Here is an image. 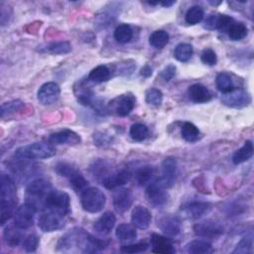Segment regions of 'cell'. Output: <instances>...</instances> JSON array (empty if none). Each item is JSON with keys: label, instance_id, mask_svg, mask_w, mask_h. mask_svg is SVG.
<instances>
[{"label": "cell", "instance_id": "obj_34", "mask_svg": "<svg viewBox=\"0 0 254 254\" xmlns=\"http://www.w3.org/2000/svg\"><path fill=\"white\" fill-rule=\"evenodd\" d=\"M154 174H155V171H154L153 167L145 166V167L140 168L136 172L135 178H136V181H137L138 185L145 186L146 184H148L152 180Z\"/></svg>", "mask_w": 254, "mask_h": 254}, {"label": "cell", "instance_id": "obj_24", "mask_svg": "<svg viewBox=\"0 0 254 254\" xmlns=\"http://www.w3.org/2000/svg\"><path fill=\"white\" fill-rule=\"evenodd\" d=\"M186 250L188 253H190V254H208L213 252L211 244L200 239H196L189 242L186 245Z\"/></svg>", "mask_w": 254, "mask_h": 254}, {"label": "cell", "instance_id": "obj_30", "mask_svg": "<svg viewBox=\"0 0 254 254\" xmlns=\"http://www.w3.org/2000/svg\"><path fill=\"white\" fill-rule=\"evenodd\" d=\"M133 37L132 28L127 24H120L114 31V38L118 43H128Z\"/></svg>", "mask_w": 254, "mask_h": 254}, {"label": "cell", "instance_id": "obj_40", "mask_svg": "<svg viewBox=\"0 0 254 254\" xmlns=\"http://www.w3.org/2000/svg\"><path fill=\"white\" fill-rule=\"evenodd\" d=\"M70 186L72 187V189L76 191H83L86 187H87V181L83 178V176L77 171L76 173H74L70 178H68Z\"/></svg>", "mask_w": 254, "mask_h": 254}, {"label": "cell", "instance_id": "obj_19", "mask_svg": "<svg viewBox=\"0 0 254 254\" xmlns=\"http://www.w3.org/2000/svg\"><path fill=\"white\" fill-rule=\"evenodd\" d=\"M49 141L51 144L62 145V144H78L80 142V137L75 132L64 129L56 133H53L49 137Z\"/></svg>", "mask_w": 254, "mask_h": 254}, {"label": "cell", "instance_id": "obj_26", "mask_svg": "<svg viewBox=\"0 0 254 254\" xmlns=\"http://www.w3.org/2000/svg\"><path fill=\"white\" fill-rule=\"evenodd\" d=\"M110 69L106 65H97L94 67L88 74L87 79L93 83H101L109 79L110 77Z\"/></svg>", "mask_w": 254, "mask_h": 254}, {"label": "cell", "instance_id": "obj_33", "mask_svg": "<svg viewBox=\"0 0 254 254\" xmlns=\"http://www.w3.org/2000/svg\"><path fill=\"white\" fill-rule=\"evenodd\" d=\"M192 56V47L190 44L182 43L179 44L174 52V57L180 62H188Z\"/></svg>", "mask_w": 254, "mask_h": 254}, {"label": "cell", "instance_id": "obj_39", "mask_svg": "<svg viewBox=\"0 0 254 254\" xmlns=\"http://www.w3.org/2000/svg\"><path fill=\"white\" fill-rule=\"evenodd\" d=\"M24 106V103L21 100H12L5 102L1 105V117L4 118L6 115H10L20 110Z\"/></svg>", "mask_w": 254, "mask_h": 254}, {"label": "cell", "instance_id": "obj_6", "mask_svg": "<svg viewBox=\"0 0 254 254\" xmlns=\"http://www.w3.org/2000/svg\"><path fill=\"white\" fill-rule=\"evenodd\" d=\"M65 215L44 208L38 218V225L44 232H52L63 228L65 224Z\"/></svg>", "mask_w": 254, "mask_h": 254}, {"label": "cell", "instance_id": "obj_5", "mask_svg": "<svg viewBox=\"0 0 254 254\" xmlns=\"http://www.w3.org/2000/svg\"><path fill=\"white\" fill-rule=\"evenodd\" d=\"M69 195L59 190H51L45 199L44 208L66 215L69 212ZM43 208V209H44Z\"/></svg>", "mask_w": 254, "mask_h": 254}, {"label": "cell", "instance_id": "obj_37", "mask_svg": "<svg viewBox=\"0 0 254 254\" xmlns=\"http://www.w3.org/2000/svg\"><path fill=\"white\" fill-rule=\"evenodd\" d=\"M204 12L202 7L200 6H192L191 8H190L186 14V22L190 25H195L197 23H199L202 18H203Z\"/></svg>", "mask_w": 254, "mask_h": 254}, {"label": "cell", "instance_id": "obj_41", "mask_svg": "<svg viewBox=\"0 0 254 254\" xmlns=\"http://www.w3.org/2000/svg\"><path fill=\"white\" fill-rule=\"evenodd\" d=\"M234 23L233 18L227 15H218L216 16V22H215V29L219 30L220 32H228L229 28Z\"/></svg>", "mask_w": 254, "mask_h": 254}, {"label": "cell", "instance_id": "obj_20", "mask_svg": "<svg viewBox=\"0 0 254 254\" xmlns=\"http://www.w3.org/2000/svg\"><path fill=\"white\" fill-rule=\"evenodd\" d=\"M115 222V215L112 212L107 211L97 218V220L93 223V228L99 235H107L113 229Z\"/></svg>", "mask_w": 254, "mask_h": 254}, {"label": "cell", "instance_id": "obj_45", "mask_svg": "<svg viewBox=\"0 0 254 254\" xmlns=\"http://www.w3.org/2000/svg\"><path fill=\"white\" fill-rule=\"evenodd\" d=\"M39 245V238L35 234H30L23 239V248L27 252H35Z\"/></svg>", "mask_w": 254, "mask_h": 254}, {"label": "cell", "instance_id": "obj_4", "mask_svg": "<svg viewBox=\"0 0 254 254\" xmlns=\"http://www.w3.org/2000/svg\"><path fill=\"white\" fill-rule=\"evenodd\" d=\"M80 202L82 208L91 213L99 212L103 209L106 203V197L102 190L98 188H86L80 196Z\"/></svg>", "mask_w": 254, "mask_h": 254}, {"label": "cell", "instance_id": "obj_35", "mask_svg": "<svg viewBox=\"0 0 254 254\" xmlns=\"http://www.w3.org/2000/svg\"><path fill=\"white\" fill-rule=\"evenodd\" d=\"M228 36L232 41H239L246 37L248 33L247 27L243 23H233L228 30Z\"/></svg>", "mask_w": 254, "mask_h": 254}, {"label": "cell", "instance_id": "obj_3", "mask_svg": "<svg viewBox=\"0 0 254 254\" xmlns=\"http://www.w3.org/2000/svg\"><path fill=\"white\" fill-rule=\"evenodd\" d=\"M51 190L52 185L44 179L32 181L26 189V202L34 205L37 209L39 207L44 208L45 199Z\"/></svg>", "mask_w": 254, "mask_h": 254}, {"label": "cell", "instance_id": "obj_15", "mask_svg": "<svg viewBox=\"0 0 254 254\" xmlns=\"http://www.w3.org/2000/svg\"><path fill=\"white\" fill-rule=\"evenodd\" d=\"M152 220V215L150 211L142 205H137L133 208L131 213L132 224L139 229H146Z\"/></svg>", "mask_w": 254, "mask_h": 254}, {"label": "cell", "instance_id": "obj_32", "mask_svg": "<svg viewBox=\"0 0 254 254\" xmlns=\"http://www.w3.org/2000/svg\"><path fill=\"white\" fill-rule=\"evenodd\" d=\"M150 45L156 49H163L169 42V35L163 30L155 31L149 38Z\"/></svg>", "mask_w": 254, "mask_h": 254}, {"label": "cell", "instance_id": "obj_8", "mask_svg": "<svg viewBox=\"0 0 254 254\" xmlns=\"http://www.w3.org/2000/svg\"><path fill=\"white\" fill-rule=\"evenodd\" d=\"M223 104L233 108H242L251 102L250 94L244 89H232L229 92L223 93L221 96Z\"/></svg>", "mask_w": 254, "mask_h": 254}, {"label": "cell", "instance_id": "obj_29", "mask_svg": "<svg viewBox=\"0 0 254 254\" xmlns=\"http://www.w3.org/2000/svg\"><path fill=\"white\" fill-rule=\"evenodd\" d=\"M215 84H216L217 89L219 91H221L222 93H226V92H229L232 89H234L232 78H231L230 74H228L227 72L218 73L215 78Z\"/></svg>", "mask_w": 254, "mask_h": 254}, {"label": "cell", "instance_id": "obj_14", "mask_svg": "<svg viewBox=\"0 0 254 254\" xmlns=\"http://www.w3.org/2000/svg\"><path fill=\"white\" fill-rule=\"evenodd\" d=\"M130 178L131 173L126 169H122L117 172H111V174H108L101 180V183L107 189H115L125 185L130 180Z\"/></svg>", "mask_w": 254, "mask_h": 254}, {"label": "cell", "instance_id": "obj_16", "mask_svg": "<svg viewBox=\"0 0 254 254\" xmlns=\"http://www.w3.org/2000/svg\"><path fill=\"white\" fill-rule=\"evenodd\" d=\"M158 226L160 229L167 235L176 236L181 232V220L171 214H167L162 216L158 220Z\"/></svg>", "mask_w": 254, "mask_h": 254}, {"label": "cell", "instance_id": "obj_25", "mask_svg": "<svg viewBox=\"0 0 254 254\" xmlns=\"http://www.w3.org/2000/svg\"><path fill=\"white\" fill-rule=\"evenodd\" d=\"M253 150H254L253 143L250 140L245 141L244 145L233 154V157H232L233 163L238 165L248 161L253 155Z\"/></svg>", "mask_w": 254, "mask_h": 254}, {"label": "cell", "instance_id": "obj_22", "mask_svg": "<svg viewBox=\"0 0 254 254\" xmlns=\"http://www.w3.org/2000/svg\"><path fill=\"white\" fill-rule=\"evenodd\" d=\"M209 209V204L201 201H192L183 207L185 214L191 219H197L203 216Z\"/></svg>", "mask_w": 254, "mask_h": 254}, {"label": "cell", "instance_id": "obj_11", "mask_svg": "<svg viewBox=\"0 0 254 254\" xmlns=\"http://www.w3.org/2000/svg\"><path fill=\"white\" fill-rule=\"evenodd\" d=\"M61 88L56 82H47L43 84L38 91V100L43 105H50L60 97Z\"/></svg>", "mask_w": 254, "mask_h": 254}, {"label": "cell", "instance_id": "obj_46", "mask_svg": "<svg viewBox=\"0 0 254 254\" xmlns=\"http://www.w3.org/2000/svg\"><path fill=\"white\" fill-rule=\"evenodd\" d=\"M201 62L207 65H214L216 64L217 58L213 50L211 49H205L200 56Z\"/></svg>", "mask_w": 254, "mask_h": 254}, {"label": "cell", "instance_id": "obj_7", "mask_svg": "<svg viewBox=\"0 0 254 254\" xmlns=\"http://www.w3.org/2000/svg\"><path fill=\"white\" fill-rule=\"evenodd\" d=\"M37 210L38 209L34 205L28 202L20 205L14 213V225L20 229L30 228L34 224V218Z\"/></svg>", "mask_w": 254, "mask_h": 254}, {"label": "cell", "instance_id": "obj_2", "mask_svg": "<svg viewBox=\"0 0 254 254\" xmlns=\"http://www.w3.org/2000/svg\"><path fill=\"white\" fill-rule=\"evenodd\" d=\"M56 155V148L51 143L35 142L16 150L14 156L18 161L48 159Z\"/></svg>", "mask_w": 254, "mask_h": 254}, {"label": "cell", "instance_id": "obj_47", "mask_svg": "<svg viewBox=\"0 0 254 254\" xmlns=\"http://www.w3.org/2000/svg\"><path fill=\"white\" fill-rule=\"evenodd\" d=\"M176 74V66L174 64L167 65L161 72V76L165 81H170Z\"/></svg>", "mask_w": 254, "mask_h": 254}, {"label": "cell", "instance_id": "obj_13", "mask_svg": "<svg viewBox=\"0 0 254 254\" xmlns=\"http://www.w3.org/2000/svg\"><path fill=\"white\" fill-rule=\"evenodd\" d=\"M177 161L174 158H167L162 164V178L159 180L167 189L171 188L176 181Z\"/></svg>", "mask_w": 254, "mask_h": 254}, {"label": "cell", "instance_id": "obj_48", "mask_svg": "<svg viewBox=\"0 0 254 254\" xmlns=\"http://www.w3.org/2000/svg\"><path fill=\"white\" fill-rule=\"evenodd\" d=\"M93 138H94V142H95L96 145H101V146H103V145H105V144H109L108 142H110V138H109L107 135L102 134V133H96V134H94Z\"/></svg>", "mask_w": 254, "mask_h": 254}, {"label": "cell", "instance_id": "obj_10", "mask_svg": "<svg viewBox=\"0 0 254 254\" xmlns=\"http://www.w3.org/2000/svg\"><path fill=\"white\" fill-rule=\"evenodd\" d=\"M135 106V97L130 94H123L114 98L109 103V108L118 116L128 115Z\"/></svg>", "mask_w": 254, "mask_h": 254}, {"label": "cell", "instance_id": "obj_23", "mask_svg": "<svg viewBox=\"0 0 254 254\" xmlns=\"http://www.w3.org/2000/svg\"><path fill=\"white\" fill-rule=\"evenodd\" d=\"M40 51L44 53L53 54V55H63V54L69 53L71 51V46L66 41L53 42L44 47H41Z\"/></svg>", "mask_w": 254, "mask_h": 254}, {"label": "cell", "instance_id": "obj_1", "mask_svg": "<svg viewBox=\"0 0 254 254\" xmlns=\"http://www.w3.org/2000/svg\"><path fill=\"white\" fill-rule=\"evenodd\" d=\"M1 224H5L15 213L17 190L14 181L6 174L1 176Z\"/></svg>", "mask_w": 254, "mask_h": 254}, {"label": "cell", "instance_id": "obj_36", "mask_svg": "<svg viewBox=\"0 0 254 254\" xmlns=\"http://www.w3.org/2000/svg\"><path fill=\"white\" fill-rule=\"evenodd\" d=\"M129 133L133 140H135L137 142H141L147 138V136L149 134V130L146 125H144L142 123H135L130 127Z\"/></svg>", "mask_w": 254, "mask_h": 254}, {"label": "cell", "instance_id": "obj_43", "mask_svg": "<svg viewBox=\"0 0 254 254\" xmlns=\"http://www.w3.org/2000/svg\"><path fill=\"white\" fill-rule=\"evenodd\" d=\"M55 170L60 176L65 177V178H70L74 173L77 172V170L74 167H72L67 163H59L56 166Z\"/></svg>", "mask_w": 254, "mask_h": 254}, {"label": "cell", "instance_id": "obj_31", "mask_svg": "<svg viewBox=\"0 0 254 254\" xmlns=\"http://www.w3.org/2000/svg\"><path fill=\"white\" fill-rule=\"evenodd\" d=\"M181 134H182V137L186 141H188V142H194L199 137V130H198V128L194 124H192L190 122H185L182 125Z\"/></svg>", "mask_w": 254, "mask_h": 254}, {"label": "cell", "instance_id": "obj_28", "mask_svg": "<svg viewBox=\"0 0 254 254\" xmlns=\"http://www.w3.org/2000/svg\"><path fill=\"white\" fill-rule=\"evenodd\" d=\"M115 235L119 240H132L137 236L136 227L133 224H119L115 230Z\"/></svg>", "mask_w": 254, "mask_h": 254}, {"label": "cell", "instance_id": "obj_18", "mask_svg": "<svg viewBox=\"0 0 254 254\" xmlns=\"http://www.w3.org/2000/svg\"><path fill=\"white\" fill-rule=\"evenodd\" d=\"M152 251L160 254H173L176 250L173 246V241L170 238L153 233L151 236Z\"/></svg>", "mask_w": 254, "mask_h": 254}, {"label": "cell", "instance_id": "obj_12", "mask_svg": "<svg viewBox=\"0 0 254 254\" xmlns=\"http://www.w3.org/2000/svg\"><path fill=\"white\" fill-rule=\"evenodd\" d=\"M194 233L204 238H215L223 233V227L213 220H205L193 226Z\"/></svg>", "mask_w": 254, "mask_h": 254}, {"label": "cell", "instance_id": "obj_38", "mask_svg": "<svg viewBox=\"0 0 254 254\" xmlns=\"http://www.w3.org/2000/svg\"><path fill=\"white\" fill-rule=\"evenodd\" d=\"M145 98L148 104L153 106H159L163 101V93L157 88H150L146 91Z\"/></svg>", "mask_w": 254, "mask_h": 254}, {"label": "cell", "instance_id": "obj_44", "mask_svg": "<svg viewBox=\"0 0 254 254\" xmlns=\"http://www.w3.org/2000/svg\"><path fill=\"white\" fill-rule=\"evenodd\" d=\"M148 244L146 242H139L135 244H129V245H124L121 247V252L123 253H141L144 252L148 249Z\"/></svg>", "mask_w": 254, "mask_h": 254}, {"label": "cell", "instance_id": "obj_17", "mask_svg": "<svg viewBox=\"0 0 254 254\" xmlns=\"http://www.w3.org/2000/svg\"><path fill=\"white\" fill-rule=\"evenodd\" d=\"M133 202V194L128 189H119L113 194V205L118 212H125Z\"/></svg>", "mask_w": 254, "mask_h": 254}, {"label": "cell", "instance_id": "obj_21", "mask_svg": "<svg viewBox=\"0 0 254 254\" xmlns=\"http://www.w3.org/2000/svg\"><path fill=\"white\" fill-rule=\"evenodd\" d=\"M188 95L190 99L195 103H203L207 102L211 98V94L209 90L202 84L195 83L189 87Z\"/></svg>", "mask_w": 254, "mask_h": 254}, {"label": "cell", "instance_id": "obj_9", "mask_svg": "<svg viewBox=\"0 0 254 254\" xmlns=\"http://www.w3.org/2000/svg\"><path fill=\"white\" fill-rule=\"evenodd\" d=\"M146 196L151 204L154 206H162L167 203L169 194L166 188L160 181L150 183L146 189Z\"/></svg>", "mask_w": 254, "mask_h": 254}, {"label": "cell", "instance_id": "obj_27", "mask_svg": "<svg viewBox=\"0 0 254 254\" xmlns=\"http://www.w3.org/2000/svg\"><path fill=\"white\" fill-rule=\"evenodd\" d=\"M23 235L20 231V228L15 226H7L4 230V239L7 245L10 247H16L20 244Z\"/></svg>", "mask_w": 254, "mask_h": 254}, {"label": "cell", "instance_id": "obj_50", "mask_svg": "<svg viewBox=\"0 0 254 254\" xmlns=\"http://www.w3.org/2000/svg\"><path fill=\"white\" fill-rule=\"evenodd\" d=\"M175 3V1H159V4L163 5L164 7H170Z\"/></svg>", "mask_w": 254, "mask_h": 254}, {"label": "cell", "instance_id": "obj_42", "mask_svg": "<svg viewBox=\"0 0 254 254\" xmlns=\"http://www.w3.org/2000/svg\"><path fill=\"white\" fill-rule=\"evenodd\" d=\"M252 236H246L243 237L236 245L235 249L233 250V253H248L252 251Z\"/></svg>", "mask_w": 254, "mask_h": 254}, {"label": "cell", "instance_id": "obj_49", "mask_svg": "<svg viewBox=\"0 0 254 254\" xmlns=\"http://www.w3.org/2000/svg\"><path fill=\"white\" fill-rule=\"evenodd\" d=\"M140 74L145 76V77H148L152 74V68L149 66V65H145L141 68V71H140Z\"/></svg>", "mask_w": 254, "mask_h": 254}]
</instances>
